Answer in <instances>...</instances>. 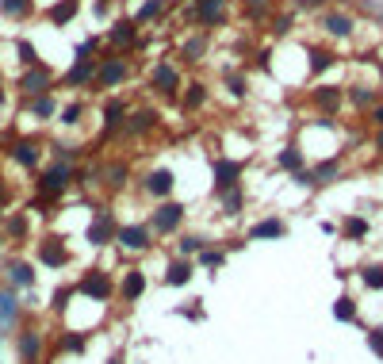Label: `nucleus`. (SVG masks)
I'll list each match as a JSON object with an SVG mask.
<instances>
[{"label": "nucleus", "mask_w": 383, "mask_h": 364, "mask_svg": "<svg viewBox=\"0 0 383 364\" xmlns=\"http://www.w3.org/2000/svg\"><path fill=\"white\" fill-rule=\"evenodd\" d=\"M195 20L203 27H223L226 23V0H195Z\"/></svg>", "instance_id": "b1692460"}, {"label": "nucleus", "mask_w": 383, "mask_h": 364, "mask_svg": "<svg viewBox=\"0 0 383 364\" xmlns=\"http://www.w3.org/2000/svg\"><path fill=\"white\" fill-rule=\"evenodd\" d=\"M184 218H188V207L181 200H161L150 211V218H146V226H150L153 238H173V234H181Z\"/></svg>", "instance_id": "f03ea898"}, {"label": "nucleus", "mask_w": 383, "mask_h": 364, "mask_svg": "<svg viewBox=\"0 0 383 364\" xmlns=\"http://www.w3.org/2000/svg\"><path fill=\"white\" fill-rule=\"evenodd\" d=\"M211 176H215V196H218V192H226V188H238L246 169L234 158H211Z\"/></svg>", "instance_id": "4468645a"}, {"label": "nucleus", "mask_w": 383, "mask_h": 364, "mask_svg": "<svg viewBox=\"0 0 383 364\" xmlns=\"http://www.w3.org/2000/svg\"><path fill=\"white\" fill-rule=\"evenodd\" d=\"M77 12H81V0H58V4L46 12V20H50L54 27H65V23H69Z\"/></svg>", "instance_id": "58836bf2"}, {"label": "nucleus", "mask_w": 383, "mask_h": 364, "mask_svg": "<svg viewBox=\"0 0 383 364\" xmlns=\"http://www.w3.org/2000/svg\"><path fill=\"white\" fill-rule=\"evenodd\" d=\"M333 62H337V58H333L330 50H314V54H311V73H322V69H330Z\"/></svg>", "instance_id": "09e8293b"}, {"label": "nucleus", "mask_w": 383, "mask_h": 364, "mask_svg": "<svg viewBox=\"0 0 383 364\" xmlns=\"http://www.w3.org/2000/svg\"><path fill=\"white\" fill-rule=\"evenodd\" d=\"M127 173H130V169L123 165V161H111V165L104 169V176H108V181H104V184H108L111 192H119V188H123V184H127Z\"/></svg>", "instance_id": "37998d69"}, {"label": "nucleus", "mask_w": 383, "mask_h": 364, "mask_svg": "<svg viewBox=\"0 0 383 364\" xmlns=\"http://www.w3.org/2000/svg\"><path fill=\"white\" fill-rule=\"evenodd\" d=\"M195 276V265L184 261V257H173V261L165 265V276H161V284L165 288H188Z\"/></svg>", "instance_id": "4be33fe9"}, {"label": "nucleus", "mask_w": 383, "mask_h": 364, "mask_svg": "<svg viewBox=\"0 0 383 364\" xmlns=\"http://www.w3.org/2000/svg\"><path fill=\"white\" fill-rule=\"evenodd\" d=\"M276 169H284V173H299V169H307V153L303 146H280L276 150Z\"/></svg>", "instance_id": "bb28decb"}, {"label": "nucleus", "mask_w": 383, "mask_h": 364, "mask_svg": "<svg viewBox=\"0 0 383 364\" xmlns=\"http://www.w3.org/2000/svg\"><path fill=\"white\" fill-rule=\"evenodd\" d=\"M372 230V223L364 215H345V223H341V241H364Z\"/></svg>", "instance_id": "473e14b6"}, {"label": "nucleus", "mask_w": 383, "mask_h": 364, "mask_svg": "<svg viewBox=\"0 0 383 364\" xmlns=\"http://www.w3.org/2000/svg\"><path fill=\"white\" fill-rule=\"evenodd\" d=\"M127 115H130V108H127L123 100H108V104H104V131H108V134L123 131Z\"/></svg>", "instance_id": "7c9ffc66"}, {"label": "nucleus", "mask_w": 383, "mask_h": 364, "mask_svg": "<svg viewBox=\"0 0 383 364\" xmlns=\"http://www.w3.org/2000/svg\"><path fill=\"white\" fill-rule=\"evenodd\" d=\"M138 184H142V192H146V196H150V200H158V204H161V200H173L176 176H173V169H153V173H146Z\"/></svg>", "instance_id": "2eb2a0df"}, {"label": "nucleus", "mask_w": 383, "mask_h": 364, "mask_svg": "<svg viewBox=\"0 0 383 364\" xmlns=\"http://www.w3.org/2000/svg\"><path fill=\"white\" fill-rule=\"evenodd\" d=\"M368 349H372V357L383 360V330H379V326L368 330Z\"/></svg>", "instance_id": "8fccbe9b"}, {"label": "nucleus", "mask_w": 383, "mask_h": 364, "mask_svg": "<svg viewBox=\"0 0 383 364\" xmlns=\"http://www.w3.org/2000/svg\"><path fill=\"white\" fill-rule=\"evenodd\" d=\"M92 80H96V58H73V66L62 73L58 85H65V88H92Z\"/></svg>", "instance_id": "f3484780"}, {"label": "nucleus", "mask_w": 383, "mask_h": 364, "mask_svg": "<svg viewBox=\"0 0 383 364\" xmlns=\"http://www.w3.org/2000/svg\"><path fill=\"white\" fill-rule=\"evenodd\" d=\"M20 326H23V299H20V291L0 284V337H4L8 330H20Z\"/></svg>", "instance_id": "ddd939ff"}, {"label": "nucleus", "mask_w": 383, "mask_h": 364, "mask_svg": "<svg viewBox=\"0 0 383 364\" xmlns=\"http://www.w3.org/2000/svg\"><path fill=\"white\" fill-rule=\"evenodd\" d=\"M203 54H207V35H192V38H184V46H181V62H188V66H195V62H203Z\"/></svg>", "instance_id": "e433bc0d"}, {"label": "nucleus", "mask_w": 383, "mask_h": 364, "mask_svg": "<svg viewBox=\"0 0 383 364\" xmlns=\"http://www.w3.org/2000/svg\"><path fill=\"white\" fill-rule=\"evenodd\" d=\"M108 46L111 50H138L142 38H138V23L134 20H119L108 27Z\"/></svg>", "instance_id": "a211bd4d"}, {"label": "nucleus", "mask_w": 383, "mask_h": 364, "mask_svg": "<svg viewBox=\"0 0 383 364\" xmlns=\"http://www.w3.org/2000/svg\"><path fill=\"white\" fill-rule=\"evenodd\" d=\"M4 246H8V241H4V238H0V265H4Z\"/></svg>", "instance_id": "680f3d73"}, {"label": "nucleus", "mask_w": 383, "mask_h": 364, "mask_svg": "<svg viewBox=\"0 0 383 364\" xmlns=\"http://www.w3.org/2000/svg\"><path fill=\"white\" fill-rule=\"evenodd\" d=\"M207 246V241L200 238V234H176V257H184V261H192V257H200V249Z\"/></svg>", "instance_id": "ea45409f"}, {"label": "nucleus", "mask_w": 383, "mask_h": 364, "mask_svg": "<svg viewBox=\"0 0 383 364\" xmlns=\"http://www.w3.org/2000/svg\"><path fill=\"white\" fill-rule=\"evenodd\" d=\"M341 104H345V88H337V85H319L314 88V108H322L326 119L337 115Z\"/></svg>", "instance_id": "5701e85b"}, {"label": "nucleus", "mask_w": 383, "mask_h": 364, "mask_svg": "<svg viewBox=\"0 0 383 364\" xmlns=\"http://www.w3.org/2000/svg\"><path fill=\"white\" fill-rule=\"evenodd\" d=\"M4 241H31V211H8L4 226H0Z\"/></svg>", "instance_id": "412c9836"}, {"label": "nucleus", "mask_w": 383, "mask_h": 364, "mask_svg": "<svg viewBox=\"0 0 383 364\" xmlns=\"http://www.w3.org/2000/svg\"><path fill=\"white\" fill-rule=\"evenodd\" d=\"M4 218H8V207H4V204H0V226H4Z\"/></svg>", "instance_id": "052dcab7"}, {"label": "nucleus", "mask_w": 383, "mask_h": 364, "mask_svg": "<svg viewBox=\"0 0 383 364\" xmlns=\"http://www.w3.org/2000/svg\"><path fill=\"white\" fill-rule=\"evenodd\" d=\"M104 364H127V360L119 357V353H116V357H108V360H104Z\"/></svg>", "instance_id": "bf43d9fd"}, {"label": "nucleus", "mask_w": 383, "mask_h": 364, "mask_svg": "<svg viewBox=\"0 0 383 364\" xmlns=\"http://www.w3.org/2000/svg\"><path fill=\"white\" fill-rule=\"evenodd\" d=\"M27 111L31 119H39V123H50V119H58V96L46 92V96H35V100H27Z\"/></svg>", "instance_id": "cd10ccee"}, {"label": "nucleus", "mask_w": 383, "mask_h": 364, "mask_svg": "<svg viewBox=\"0 0 383 364\" xmlns=\"http://www.w3.org/2000/svg\"><path fill=\"white\" fill-rule=\"evenodd\" d=\"M195 265H200L203 272H218L226 265V249L223 246H211V241H207V246L200 249V257H195Z\"/></svg>", "instance_id": "f704fd0d"}, {"label": "nucleus", "mask_w": 383, "mask_h": 364, "mask_svg": "<svg viewBox=\"0 0 383 364\" xmlns=\"http://www.w3.org/2000/svg\"><path fill=\"white\" fill-rule=\"evenodd\" d=\"M4 100H8V92H4V88H0V104H4Z\"/></svg>", "instance_id": "e2e57ef3"}, {"label": "nucleus", "mask_w": 383, "mask_h": 364, "mask_svg": "<svg viewBox=\"0 0 383 364\" xmlns=\"http://www.w3.org/2000/svg\"><path fill=\"white\" fill-rule=\"evenodd\" d=\"M73 288H77V295L88 299V303H111V299H116V280H111L108 269H85L73 280Z\"/></svg>", "instance_id": "7ed1b4c3"}, {"label": "nucleus", "mask_w": 383, "mask_h": 364, "mask_svg": "<svg viewBox=\"0 0 383 364\" xmlns=\"http://www.w3.org/2000/svg\"><path fill=\"white\" fill-rule=\"evenodd\" d=\"M379 73H383V62H379Z\"/></svg>", "instance_id": "0e129e2a"}, {"label": "nucleus", "mask_w": 383, "mask_h": 364, "mask_svg": "<svg viewBox=\"0 0 383 364\" xmlns=\"http://www.w3.org/2000/svg\"><path fill=\"white\" fill-rule=\"evenodd\" d=\"M181 104H184V111H200L203 104H207V85H203V80H188V85L181 88Z\"/></svg>", "instance_id": "72a5a7b5"}, {"label": "nucleus", "mask_w": 383, "mask_h": 364, "mask_svg": "<svg viewBox=\"0 0 383 364\" xmlns=\"http://www.w3.org/2000/svg\"><path fill=\"white\" fill-rule=\"evenodd\" d=\"M15 357H20V364H43L46 357V334L39 326H20L15 330Z\"/></svg>", "instance_id": "423d86ee"}, {"label": "nucleus", "mask_w": 383, "mask_h": 364, "mask_svg": "<svg viewBox=\"0 0 383 364\" xmlns=\"http://www.w3.org/2000/svg\"><path fill=\"white\" fill-rule=\"evenodd\" d=\"M81 353H88L85 330H58V337H54V357H81Z\"/></svg>", "instance_id": "6ab92c4d"}, {"label": "nucleus", "mask_w": 383, "mask_h": 364, "mask_svg": "<svg viewBox=\"0 0 383 364\" xmlns=\"http://www.w3.org/2000/svg\"><path fill=\"white\" fill-rule=\"evenodd\" d=\"M345 104H349V108H356V111H372L379 104V88L353 85V88H345Z\"/></svg>", "instance_id": "a878e982"}, {"label": "nucleus", "mask_w": 383, "mask_h": 364, "mask_svg": "<svg viewBox=\"0 0 383 364\" xmlns=\"http://www.w3.org/2000/svg\"><path fill=\"white\" fill-rule=\"evenodd\" d=\"M15 92H20V96H27V100L54 92V73H50V66H43V62H39V66L23 69L20 77H15Z\"/></svg>", "instance_id": "6e6552de"}, {"label": "nucleus", "mask_w": 383, "mask_h": 364, "mask_svg": "<svg viewBox=\"0 0 383 364\" xmlns=\"http://www.w3.org/2000/svg\"><path fill=\"white\" fill-rule=\"evenodd\" d=\"M81 115H85V104H65V108L58 111V123L77 127V123H81Z\"/></svg>", "instance_id": "49530a36"}, {"label": "nucleus", "mask_w": 383, "mask_h": 364, "mask_svg": "<svg viewBox=\"0 0 383 364\" xmlns=\"http://www.w3.org/2000/svg\"><path fill=\"white\" fill-rule=\"evenodd\" d=\"M31 12H35V0H0V15H4V20H12V23L27 20Z\"/></svg>", "instance_id": "4c0bfd02"}, {"label": "nucleus", "mask_w": 383, "mask_h": 364, "mask_svg": "<svg viewBox=\"0 0 383 364\" xmlns=\"http://www.w3.org/2000/svg\"><path fill=\"white\" fill-rule=\"evenodd\" d=\"M288 27H291V15H280L276 20V35H288Z\"/></svg>", "instance_id": "5fc2aeb1"}, {"label": "nucleus", "mask_w": 383, "mask_h": 364, "mask_svg": "<svg viewBox=\"0 0 383 364\" xmlns=\"http://www.w3.org/2000/svg\"><path fill=\"white\" fill-rule=\"evenodd\" d=\"M4 153H8V158H12L20 169H27V173H39V169L46 165V161H43L46 150H43V142H39V139H12Z\"/></svg>", "instance_id": "1a4fd4ad"}, {"label": "nucleus", "mask_w": 383, "mask_h": 364, "mask_svg": "<svg viewBox=\"0 0 383 364\" xmlns=\"http://www.w3.org/2000/svg\"><path fill=\"white\" fill-rule=\"evenodd\" d=\"M226 92H230V100H246V96H249L246 73H230V77H226Z\"/></svg>", "instance_id": "a18cd8bd"}, {"label": "nucleus", "mask_w": 383, "mask_h": 364, "mask_svg": "<svg viewBox=\"0 0 383 364\" xmlns=\"http://www.w3.org/2000/svg\"><path fill=\"white\" fill-rule=\"evenodd\" d=\"M116 234H119V218L111 215V211H96L92 215V223L85 226V241L92 249H108V246H116Z\"/></svg>", "instance_id": "9d476101"}, {"label": "nucleus", "mask_w": 383, "mask_h": 364, "mask_svg": "<svg viewBox=\"0 0 383 364\" xmlns=\"http://www.w3.org/2000/svg\"><path fill=\"white\" fill-rule=\"evenodd\" d=\"M333 318L345 322V326H356L361 322V307H356L353 295H337V303H333Z\"/></svg>", "instance_id": "c9c22d12"}, {"label": "nucleus", "mask_w": 383, "mask_h": 364, "mask_svg": "<svg viewBox=\"0 0 383 364\" xmlns=\"http://www.w3.org/2000/svg\"><path fill=\"white\" fill-rule=\"evenodd\" d=\"M116 246L123 253H150L153 249V234L146 223H119V234H116Z\"/></svg>", "instance_id": "9b49d317"}, {"label": "nucleus", "mask_w": 383, "mask_h": 364, "mask_svg": "<svg viewBox=\"0 0 383 364\" xmlns=\"http://www.w3.org/2000/svg\"><path fill=\"white\" fill-rule=\"evenodd\" d=\"M96 50H100V38H96V35H88V38H85V43H81V46H77V58H92V54H96Z\"/></svg>", "instance_id": "603ef678"}, {"label": "nucleus", "mask_w": 383, "mask_h": 364, "mask_svg": "<svg viewBox=\"0 0 383 364\" xmlns=\"http://www.w3.org/2000/svg\"><path fill=\"white\" fill-rule=\"evenodd\" d=\"M69 299H77V288H73V284H62V288L50 295V311L58 314V318H65V311H69Z\"/></svg>", "instance_id": "a19ab883"}, {"label": "nucleus", "mask_w": 383, "mask_h": 364, "mask_svg": "<svg viewBox=\"0 0 383 364\" xmlns=\"http://www.w3.org/2000/svg\"><path fill=\"white\" fill-rule=\"evenodd\" d=\"M176 314H184L188 322H200V318H203V303H200V299H192V303H188V307H181Z\"/></svg>", "instance_id": "3c124183"}, {"label": "nucleus", "mask_w": 383, "mask_h": 364, "mask_svg": "<svg viewBox=\"0 0 383 364\" xmlns=\"http://www.w3.org/2000/svg\"><path fill=\"white\" fill-rule=\"evenodd\" d=\"M246 4L253 8V15H260V12H265V8H268V0H246Z\"/></svg>", "instance_id": "6e6d98bb"}, {"label": "nucleus", "mask_w": 383, "mask_h": 364, "mask_svg": "<svg viewBox=\"0 0 383 364\" xmlns=\"http://www.w3.org/2000/svg\"><path fill=\"white\" fill-rule=\"evenodd\" d=\"M153 123H158V111H150V108H138V111H130V115H127L123 134H127V139H138V134H146Z\"/></svg>", "instance_id": "c85d7f7f"}, {"label": "nucleus", "mask_w": 383, "mask_h": 364, "mask_svg": "<svg viewBox=\"0 0 383 364\" xmlns=\"http://www.w3.org/2000/svg\"><path fill=\"white\" fill-rule=\"evenodd\" d=\"M150 88L158 96H165V100H176L181 96V69L173 66V62H158V66L150 69Z\"/></svg>", "instance_id": "f8f14e48"}, {"label": "nucleus", "mask_w": 383, "mask_h": 364, "mask_svg": "<svg viewBox=\"0 0 383 364\" xmlns=\"http://www.w3.org/2000/svg\"><path fill=\"white\" fill-rule=\"evenodd\" d=\"M127 77H130V62L123 58V54H104V58H96L92 88H119Z\"/></svg>", "instance_id": "0eeeda50"}, {"label": "nucleus", "mask_w": 383, "mask_h": 364, "mask_svg": "<svg viewBox=\"0 0 383 364\" xmlns=\"http://www.w3.org/2000/svg\"><path fill=\"white\" fill-rule=\"evenodd\" d=\"M322 31L330 38H349L356 31V20L349 12H337V8H326L322 12Z\"/></svg>", "instance_id": "aec40b11"}, {"label": "nucleus", "mask_w": 383, "mask_h": 364, "mask_svg": "<svg viewBox=\"0 0 383 364\" xmlns=\"http://www.w3.org/2000/svg\"><path fill=\"white\" fill-rule=\"evenodd\" d=\"M368 119H372V123H376V127H379V131H383V104H376V108H372V111H368Z\"/></svg>", "instance_id": "864d4df0"}, {"label": "nucleus", "mask_w": 383, "mask_h": 364, "mask_svg": "<svg viewBox=\"0 0 383 364\" xmlns=\"http://www.w3.org/2000/svg\"><path fill=\"white\" fill-rule=\"evenodd\" d=\"M299 4H303V8H322V12H326V4H330V0H299Z\"/></svg>", "instance_id": "4d7b16f0"}, {"label": "nucleus", "mask_w": 383, "mask_h": 364, "mask_svg": "<svg viewBox=\"0 0 383 364\" xmlns=\"http://www.w3.org/2000/svg\"><path fill=\"white\" fill-rule=\"evenodd\" d=\"M15 58H20V66H23V69H31V66H39V62H43L31 38H15Z\"/></svg>", "instance_id": "79ce46f5"}, {"label": "nucleus", "mask_w": 383, "mask_h": 364, "mask_svg": "<svg viewBox=\"0 0 383 364\" xmlns=\"http://www.w3.org/2000/svg\"><path fill=\"white\" fill-rule=\"evenodd\" d=\"M361 284L368 291H383V265H364V269H361Z\"/></svg>", "instance_id": "c03bdc74"}, {"label": "nucleus", "mask_w": 383, "mask_h": 364, "mask_svg": "<svg viewBox=\"0 0 383 364\" xmlns=\"http://www.w3.org/2000/svg\"><path fill=\"white\" fill-rule=\"evenodd\" d=\"M337 176H341V158H337V153H330V158H322L319 165L311 169V181H314V192H319V188H330V184L337 181Z\"/></svg>", "instance_id": "393cba45"}, {"label": "nucleus", "mask_w": 383, "mask_h": 364, "mask_svg": "<svg viewBox=\"0 0 383 364\" xmlns=\"http://www.w3.org/2000/svg\"><path fill=\"white\" fill-rule=\"evenodd\" d=\"M218 204H223V215H230V218H238L242 211H246V188H226V192H218Z\"/></svg>", "instance_id": "2f4dec72"}, {"label": "nucleus", "mask_w": 383, "mask_h": 364, "mask_svg": "<svg viewBox=\"0 0 383 364\" xmlns=\"http://www.w3.org/2000/svg\"><path fill=\"white\" fill-rule=\"evenodd\" d=\"M372 146H376V153H379V158H383V131L376 134V139H372Z\"/></svg>", "instance_id": "13d9d810"}, {"label": "nucleus", "mask_w": 383, "mask_h": 364, "mask_svg": "<svg viewBox=\"0 0 383 364\" xmlns=\"http://www.w3.org/2000/svg\"><path fill=\"white\" fill-rule=\"evenodd\" d=\"M284 234H288V223H284L280 215H268V218H260V223L253 226V230H249V238L253 241H272V238H284Z\"/></svg>", "instance_id": "c756f323"}, {"label": "nucleus", "mask_w": 383, "mask_h": 364, "mask_svg": "<svg viewBox=\"0 0 383 364\" xmlns=\"http://www.w3.org/2000/svg\"><path fill=\"white\" fill-rule=\"evenodd\" d=\"M73 184H77V165H73V161H58V158H54L50 165H43L35 173V196L46 200V204H58Z\"/></svg>", "instance_id": "f257e3e1"}, {"label": "nucleus", "mask_w": 383, "mask_h": 364, "mask_svg": "<svg viewBox=\"0 0 383 364\" xmlns=\"http://www.w3.org/2000/svg\"><path fill=\"white\" fill-rule=\"evenodd\" d=\"M161 8H165V4H161V0H146V4L138 8L134 23H150V20H158V15H161Z\"/></svg>", "instance_id": "de8ad7c7"}, {"label": "nucleus", "mask_w": 383, "mask_h": 364, "mask_svg": "<svg viewBox=\"0 0 383 364\" xmlns=\"http://www.w3.org/2000/svg\"><path fill=\"white\" fill-rule=\"evenodd\" d=\"M4 288L20 291V295H27V291H35L39 284V265L27 261V257H4Z\"/></svg>", "instance_id": "39448f33"}, {"label": "nucleus", "mask_w": 383, "mask_h": 364, "mask_svg": "<svg viewBox=\"0 0 383 364\" xmlns=\"http://www.w3.org/2000/svg\"><path fill=\"white\" fill-rule=\"evenodd\" d=\"M35 265H43V269H50V272L69 269V265H73L69 241L58 238V234H46V238H39V241H35Z\"/></svg>", "instance_id": "20e7f679"}, {"label": "nucleus", "mask_w": 383, "mask_h": 364, "mask_svg": "<svg viewBox=\"0 0 383 364\" xmlns=\"http://www.w3.org/2000/svg\"><path fill=\"white\" fill-rule=\"evenodd\" d=\"M142 291H146V272L142 269H123L119 272V280H116V299L119 303H138L142 299Z\"/></svg>", "instance_id": "dca6fc26"}]
</instances>
